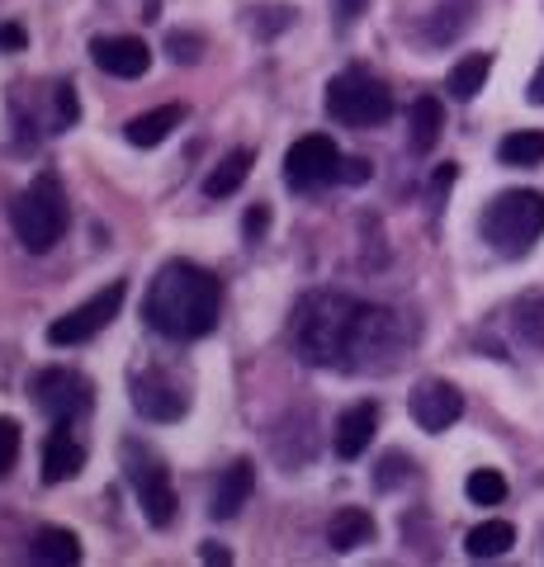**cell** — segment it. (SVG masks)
Masks as SVG:
<instances>
[{"label":"cell","mask_w":544,"mask_h":567,"mask_svg":"<svg viewBox=\"0 0 544 567\" xmlns=\"http://www.w3.org/2000/svg\"><path fill=\"white\" fill-rule=\"evenodd\" d=\"M10 223H14V237H20L24 251L48 256L66 233V194H62L58 175L43 171L39 181L10 204Z\"/></svg>","instance_id":"obj_4"},{"label":"cell","mask_w":544,"mask_h":567,"mask_svg":"<svg viewBox=\"0 0 544 567\" xmlns=\"http://www.w3.org/2000/svg\"><path fill=\"white\" fill-rule=\"evenodd\" d=\"M39 563H81V539L72 535V529H62V525H43L39 535H33V548H29Z\"/></svg>","instance_id":"obj_21"},{"label":"cell","mask_w":544,"mask_h":567,"mask_svg":"<svg viewBox=\"0 0 544 567\" xmlns=\"http://www.w3.org/2000/svg\"><path fill=\"white\" fill-rule=\"evenodd\" d=\"M143 317L166 341H199L223 317V284L195 260H166L143 298Z\"/></svg>","instance_id":"obj_2"},{"label":"cell","mask_w":544,"mask_h":567,"mask_svg":"<svg viewBox=\"0 0 544 567\" xmlns=\"http://www.w3.org/2000/svg\"><path fill=\"white\" fill-rule=\"evenodd\" d=\"M487 71H493V58L487 52H469V58H460L450 66V81H445V91L454 100H473L487 85Z\"/></svg>","instance_id":"obj_20"},{"label":"cell","mask_w":544,"mask_h":567,"mask_svg":"<svg viewBox=\"0 0 544 567\" xmlns=\"http://www.w3.org/2000/svg\"><path fill=\"white\" fill-rule=\"evenodd\" d=\"M124 293H129V284L114 279L110 289H100L95 298H85L81 308H72L66 317H58V322L48 327V346L62 350V346H85V341H95V336L119 317V308H124Z\"/></svg>","instance_id":"obj_7"},{"label":"cell","mask_w":544,"mask_h":567,"mask_svg":"<svg viewBox=\"0 0 544 567\" xmlns=\"http://www.w3.org/2000/svg\"><path fill=\"white\" fill-rule=\"evenodd\" d=\"M379 431V406L374 402H356L337 416V431H331V445H337V458H360L370 450V440Z\"/></svg>","instance_id":"obj_13"},{"label":"cell","mask_w":544,"mask_h":567,"mask_svg":"<svg viewBox=\"0 0 544 567\" xmlns=\"http://www.w3.org/2000/svg\"><path fill=\"white\" fill-rule=\"evenodd\" d=\"M464 492H469L473 506H497L502 496H506V477H502L497 468H473L469 483H464Z\"/></svg>","instance_id":"obj_24"},{"label":"cell","mask_w":544,"mask_h":567,"mask_svg":"<svg viewBox=\"0 0 544 567\" xmlns=\"http://www.w3.org/2000/svg\"><path fill=\"white\" fill-rule=\"evenodd\" d=\"M204 563H233V554L218 548V544H204Z\"/></svg>","instance_id":"obj_35"},{"label":"cell","mask_w":544,"mask_h":567,"mask_svg":"<svg viewBox=\"0 0 544 567\" xmlns=\"http://www.w3.org/2000/svg\"><path fill=\"white\" fill-rule=\"evenodd\" d=\"M525 95H531V104H544V66L531 76V91H525Z\"/></svg>","instance_id":"obj_34"},{"label":"cell","mask_w":544,"mask_h":567,"mask_svg":"<svg viewBox=\"0 0 544 567\" xmlns=\"http://www.w3.org/2000/svg\"><path fill=\"white\" fill-rule=\"evenodd\" d=\"M341 181H350V185L370 181V162H346V166H341Z\"/></svg>","instance_id":"obj_33"},{"label":"cell","mask_w":544,"mask_h":567,"mask_svg":"<svg viewBox=\"0 0 544 567\" xmlns=\"http://www.w3.org/2000/svg\"><path fill=\"white\" fill-rule=\"evenodd\" d=\"M341 147L327 133H308L298 137L285 152V181L289 189H322L331 181H341Z\"/></svg>","instance_id":"obj_8"},{"label":"cell","mask_w":544,"mask_h":567,"mask_svg":"<svg viewBox=\"0 0 544 567\" xmlns=\"http://www.w3.org/2000/svg\"><path fill=\"white\" fill-rule=\"evenodd\" d=\"M402 473H412V464H408V458H402V454H389V458H383V473L374 477V483H379V487H393Z\"/></svg>","instance_id":"obj_29"},{"label":"cell","mask_w":544,"mask_h":567,"mask_svg":"<svg viewBox=\"0 0 544 567\" xmlns=\"http://www.w3.org/2000/svg\"><path fill=\"white\" fill-rule=\"evenodd\" d=\"M76 118H81L76 85H72V81H62V85H58V95H52V128L66 133V128H76Z\"/></svg>","instance_id":"obj_26"},{"label":"cell","mask_w":544,"mask_h":567,"mask_svg":"<svg viewBox=\"0 0 544 567\" xmlns=\"http://www.w3.org/2000/svg\"><path fill=\"white\" fill-rule=\"evenodd\" d=\"M256 166V152L252 147H237V152H227L223 162L208 171V181H204V194L208 199H227V194H237L242 185H247V175Z\"/></svg>","instance_id":"obj_19"},{"label":"cell","mask_w":544,"mask_h":567,"mask_svg":"<svg viewBox=\"0 0 544 567\" xmlns=\"http://www.w3.org/2000/svg\"><path fill=\"white\" fill-rule=\"evenodd\" d=\"M133 412L137 416H147V421H181L189 412V393H185V383L181 379H171L166 369H143V374H133Z\"/></svg>","instance_id":"obj_10"},{"label":"cell","mask_w":544,"mask_h":567,"mask_svg":"<svg viewBox=\"0 0 544 567\" xmlns=\"http://www.w3.org/2000/svg\"><path fill=\"white\" fill-rule=\"evenodd\" d=\"M33 398H39L43 416H52V425H72L91 412V379H81L76 369H43L33 379Z\"/></svg>","instance_id":"obj_9"},{"label":"cell","mask_w":544,"mask_h":567,"mask_svg":"<svg viewBox=\"0 0 544 567\" xmlns=\"http://www.w3.org/2000/svg\"><path fill=\"white\" fill-rule=\"evenodd\" d=\"M365 10H370V0H337V14H341V24H356Z\"/></svg>","instance_id":"obj_32"},{"label":"cell","mask_w":544,"mask_h":567,"mask_svg":"<svg viewBox=\"0 0 544 567\" xmlns=\"http://www.w3.org/2000/svg\"><path fill=\"white\" fill-rule=\"evenodd\" d=\"M166 48H171V58L175 62H199V52H204V39H199V33H171V39H166Z\"/></svg>","instance_id":"obj_28"},{"label":"cell","mask_w":544,"mask_h":567,"mask_svg":"<svg viewBox=\"0 0 544 567\" xmlns=\"http://www.w3.org/2000/svg\"><path fill=\"white\" fill-rule=\"evenodd\" d=\"M516 336L525 346L544 350V298H525V303L516 308Z\"/></svg>","instance_id":"obj_25"},{"label":"cell","mask_w":544,"mask_h":567,"mask_svg":"<svg viewBox=\"0 0 544 567\" xmlns=\"http://www.w3.org/2000/svg\"><path fill=\"white\" fill-rule=\"evenodd\" d=\"M252 492H256V468L252 464H233L223 477H218V487H214V506H208V516L214 520H233L242 506L252 502Z\"/></svg>","instance_id":"obj_15"},{"label":"cell","mask_w":544,"mask_h":567,"mask_svg":"<svg viewBox=\"0 0 544 567\" xmlns=\"http://www.w3.org/2000/svg\"><path fill=\"white\" fill-rule=\"evenodd\" d=\"M0 48H6V52H20V48H29V33H24L20 24H0Z\"/></svg>","instance_id":"obj_30"},{"label":"cell","mask_w":544,"mask_h":567,"mask_svg":"<svg viewBox=\"0 0 544 567\" xmlns=\"http://www.w3.org/2000/svg\"><path fill=\"white\" fill-rule=\"evenodd\" d=\"M408 412H412V421L421 425V431L441 435L464 416V393L454 383H445V379H427V383H417Z\"/></svg>","instance_id":"obj_11"},{"label":"cell","mask_w":544,"mask_h":567,"mask_svg":"<svg viewBox=\"0 0 544 567\" xmlns=\"http://www.w3.org/2000/svg\"><path fill=\"white\" fill-rule=\"evenodd\" d=\"M266 227H270V208H266V204H256V208L247 213V237L260 241V233H266Z\"/></svg>","instance_id":"obj_31"},{"label":"cell","mask_w":544,"mask_h":567,"mask_svg":"<svg viewBox=\"0 0 544 567\" xmlns=\"http://www.w3.org/2000/svg\"><path fill=\"white\" fill-rule=\"evenodd\" d=\"M512 544H516V529H512V525H506V520H483V525L469 529L464 554H469V558H502Z\"/></svg>","instance_id":"obj_22"},{"label":"cell","mask_w":544,"mask_h":567,"mask_svg":"<svg viewBox=\"0 0 544 567\" xmlns=\"http://www.w3.org/2000/svg\"><path fill=\"white\" fill-rule=\"evenodd\" d=\"M544 237V194L540 189H506L483 208V241L497 256L521 260Z\"/></svg>","instance_id":"obj_3"},{"label":"cell","mask_w":544,"mask_h":567,"mask_svg":"<svg viewBox=\"0 0 544 567\" xmlns=\"http://www.w3.org/2000/svg\"><path fill=\"white\" fill-rule=\"evenodd\" d=\"M441 133H445V104L435 95H421L408 110V142H412V152L427 156L435 142H441Z\"/></svg>","instance_id":"obj_17"},{"label":"cell","mask_w":544,"mask_h":567,"mask_svg":"<svg viewBox=\"0 0 544 567\" xmlns=\"http://www.w3.org/2000/svg\"><path fill=\"white\" fill-rule=\"evenodd\" d=\"M370 539H374V516L370 511H360V506H341L337 516H331V525H327V544L337 548V554H350V548H360Z\"/></svg>","instance_id":"obj_18"},{"label":"cell","mask_w":544,"mask_h":567,"mask_svg":"<svg viewBox=\"0 0 544 567\" xmlns=\"http://www.w3.org/2000/svg\"><path fill=\"white\" fill-rule=\"evenodd\" d=\"M91 58L100 71H110V76L137 81V76H147V66H152V48L143 39H133V33H114V39L91 43Z\"/></svg>","instance_id":"obj_12"},{"label":"cell","mask_w":544,"mask_h":567,"mask_svg":"<svg viewBox=\"0 0 544 567\" xmlns=\"http://www.w3.org/2000/svg\"><path fill=\"white\" fill-rule=\"evenodd\" d=\"M124 473H129V487L137 496V506H143L147 525L166 529L175 520V487H171L166 464L147 445H133V440H129V445H124Z\"/></svg>","instance_id":"obj_6"},{"label":"cell","mask_w":544,"mask_h":567,"mask_svg":"<svg viewBox=\"0 0 544 567\" xmlns=\"http://www.w3.org/2000/svg\"><path fill=\"white\" fill-rule=\"evenodd\" d=\"M85 468V450L72 440V425H52V435L43 440V483H72Z\"/></svg>","instance_id":"obj_14"},{"label":"cell","mask_w":544,"mask_h":567,"mask_svg":"<svg viewBox=\"0 0 544 567\" xmlns=\"http://www.w3.org/2000/svg\"><path fill=\"white\" fill-rule=\"evenodd\" d=\"M412 346V322L350 293H308L294 317V350L312 369L389 374Z\"/></svg>","instance_id":"obj_1"},{"label":"cell","mask_w":544,"mask_h":567,"mask_svg":"<svg viewBox=\"0 0 544 567\" xmlns=\"http://www.w3.org/2000/svg\"><path fill=\"white\" fill-rule=\"evenodd\" d=\"M181 123H185V104H162V110H147V114L129 118L124 137L133 142V147H162V142L181 128Z\"/></svg>","instance_id":"obj_16"},{"label":"cell","mask_w":544,"mask_h":567,"mask_svg":"<svg viewBox=\"0 0 544 567\" xmlns=\"http://www.w3.org/2000/svg\"><path fill=\"white\" fill-rule=\"evenodd\" d=\"M20 425H14L10 416H0V477H6L14 464H20Z\"/></svg>","instance_id":"obj_27"},{"label":"cell","mask_w":544,"mask_h":567,"mask_svg":"<svg viewBox=\"0 0 544 567\" xmlns=\"http://www.w3.org/2000/svg\"><path fill=\"white\" fill-rule=\"evenodd\" d=\"M497 156H502V166H540L544 162V133H535V128L506 133L497 142Z\"/></svg>","instance_id":"obj_23"},{"label":"cell","mask_w":544,"mask_h":567,"mask_svg":"<svg viewBox=\"0 0 544 567\" xmlns=\"http://www.w3.org/2000/svg\"><path fill=\"white\" fill-rule=\"evenodd\" d=\"M327 114L337 118L341 128H379V123H389V114H393V95L379 76L350 66L327 81Z\"/></svg>","instance_id":"obj_5"}]
</instances>
